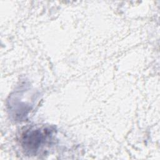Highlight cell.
Here are the masks:
<instances>
[{
	"label": "cell",
	"instance_id": "6da1fadb",
	"mask_svg": "<svg viewBox=\"0 0 160 160\" xmlns=\"http://www.w3.org/2000/svg\"><path fill=\"white\" fill-rule=\"evenodd\" d=\"M51 134L52 131L47 128L28 131L22 137V146L28 151L36 152L41 146L51 139Z\"/></svg>",
	"mask_w": 160,
	"mask_h": 160
}]
</instances>
